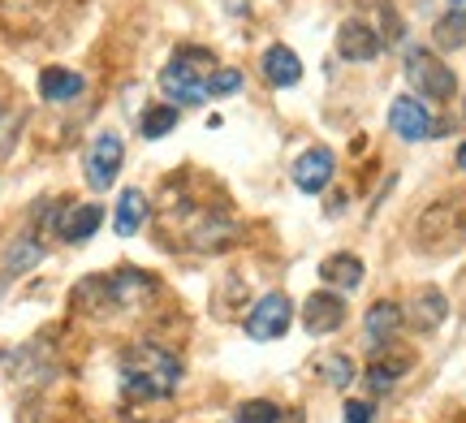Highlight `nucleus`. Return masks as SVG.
Wrapping results in <instances>:
<instances>
[{
  "mask_svg": "<svg viewBox=\"0 0 466 423\" xmlns=\"http://www.w3.org/2000/svg\"><path fill=\"white\" fill-rule=\"evenodd\" d=\"M182 380V363L168 355L165 346H134L126 355V368H121V393L130 402H156L165 393L177 389Z\"/></svg>",
  "mask_w": 466,
  "mask_h": 423,
  "instance_id": "nucleus-1",
  "label": "nucleus"
},
{
  "mask_svg": "<svg viewBox=\"0 0 466 423\" xmlns=\"http://www.w3.org/2000/svg\"><path fill=\"white\" fill-rule=\"evenodd\" d=\"M212 69V52L208 48H177L173 52V61L165 65L160 74V86H165V96L173 108H190V104H203L208 100V74Z\"/></svg>",
  "mask_w": 466,
  "mask_h": 423,
  "instance_id": "nucleus-2",
  "label": "nucleus"
},
{
  "mask_svg": "<svg viewBox=\"0 0 466 423\" xmlns=\"http://www.w3.org/2000/svg\"><path fill=\"white\" fill-rule=\"evenodd\" d=\"M415 242L428 255H450L466 242V204L462 199H441L419 217Z\"/></svg>",
  "mask_w": 466,
  "mask_h": 423,
  "instance_id": "nucleus-3",
  "label": "nucleus"
},
{
  "mask_svg": "<svg viewBox=\"0 0 466 423\" xmlns=\"http://www.w3.org/2000/svg\"><path fill=\"white\" fill-rule=\"evenodd\" d=\"M406 83L415 86L419 96H428V100H453V91H458L453 69L428 48L406 52Z\"/></svg>",
  "mask_w": 466,
  "mask_h": 423,
  "instance_id": "nucleus-4",
  "label": "nucleus"
},
{
  "mask_svg": "<svg viewBox=\"0 0 466 423\" xmlns=\"http://www.w3.org/2000/svg\"><path fill=\"white\" fill-rule=\"evenodd\" d=\"M289 320H294V303L285 298V294H264L259 303L250 307V316H247V333L255 341H277L289 333Z\"/></svg>",
  "mask_w": 466,
  "mask_h": 423,
  "instance_id": "nucleus-5",
  "label": "nucleus"
},
{
  "mask_svg": "<svg viewBox=\"0 0 466 423\" xmlns=\"http://www.w3.org/2000/svg\"><path fill=\"white\" fill-rule=\"evenodd\" d=\"M121 160H126V147H121V138L116 135H100L91 147H86V182L91 190L100 195L116 182V173H121Z\"/></svg>",
  "mask_w": 466,
  "mask_h": 423,
  "instance_id": "nucleus-6",
  "label": "nucleus"
},
{
  "mask_svg": "<svg viewBox=\"0 0 466 423\" xmlns=\"http://www.w3.org/2000/svg\"><path fill=\"white\" fill-rule=\"evenodd\" d=\"M346 324V298L333 294V289H316V294H307V303H302V328L307 333H337Z\"/></svg>",
  "mask_w": 466,
  "mask_h": 423,
  "instance_id": "nucleus-7",
  "label": "nucleus"
},
{
  "mask_svg": "<svg viewBox=\"0 0 466 423\" xmlns=\"http://www.w3.org/2000/svg\"><path fill=\"white\" fill-rule=\"evenodd\" d=\"M389 126H393V135L406 138V143H419V138L436 135V121H432V113H428V104L415 100V96H401V100L389 104Z\"/></svg>",
  "mask_w": 466,
  "mask_h": 423,
  "instance_id": "nucleus-8",
  "label": "nucleus"
},
{
  "mask_svg": "<svg viewBox=\"0 0 466 423\" xmlns=\"http://www.w3.org/2000/svg\"><path fill=\"white\" fill-rule=\"evenodd\" d=\"M333 169L337 160L329 147H311V152H302L299 160H294V186L302 190V195H319V190L333 182Z\"/></svg>",
  "mask_w": 466,
  "mask_h": 423,
  "instance_id": "nucleus-9",
  "label": "nucleus"
},
{
  "mask_svg": "<svg viewBox=\"0 0 466 423\" xmlns=\"http://www.w3.org/2000/svg\"><path fill=\"white\" fill-rule=\"evenodd\" d=\"M384 48V39L367 22H359V17H350V22H341V31H337V52L346 56V61H376Z\"/></svg>",
  "mask_w": 466,
  "mask_h": 423,
  "instance_id": "nucleus-10",
  "label": "nucleus"
},
{
  "mask_svg": "<svg viewBox=\"0 0 466 423\" xmlns=\"http://www.w3.org/2000/svg\"><path fill=\"white\" fill-rule=\"evenodd\" d=\"M86 91V78L74 74V69H61V65H48L39 74V96L48 104H74L78 96Z\"/></svg>",
  "mask_w": 466,
  "mask_h": 423,
  "instance_id": "nucleus-11",
  "label": "nucleus"
},
{
  "mask_svg": "<svg viewBox=\"0 0 466 423\" xmlns=\"http://www.w3.org/2000/svg\"><path fill=\"white\" fill-rule=\"evenodd\" d=\"M238 220L229 217H199L195 220V229H190V247H199V251H225L238 242Z\"/></svg>",
  "mask_w": 466,
  "mask_h": 423,
  "instance_id": "nucleus-12",
  "label": "nucleus"
},
{
  "mask_svg": "<svg viewBox=\"0 0 466 423\" xmlns=\"http://www.w3.org/2000/svg\"><path fill=\"white\" fill-rule=\"evenodd\" d=\"M401 328V307L398 303H371L363 316V333L371 346H389Z\"/></svg>",
  "mask_w": 466,
  "mask_h": 423,
  "instance_id": "nucleus-13",
  "label": "nucleus"
},
{
  "mask_svg": "<svg viewBox=\"0 0 466 423\" xmlns=\"http://www.w3.org/2000/svg\"><path fill=\"white\" fill-rule=\"evenodd\" d=\"M147 225V195L143 190H121V199H116V212H113V229L121 237H134L138 229Z\"/></svg>",
  "mask_w": 466,
  "mask_h": 423,
  "instance_id": "nucleus-14",
  "label": "nucleus"
},
{
  "mask_svg": "<svg viewBox=\"0 0 466 423\" xmlns=\"http://www.w3.org/2000/svg\"><path fill=\"white\" fill-rule=\"evenodd\" d=\"M264 78L272 86H294V83H302L299 52H289L285 44H272V48L264 52Z\"/></svg>",
  "mask_w": 466,
  "mask_h": 423,
  "instance_id": "nucleus-15",
  "label": "nucleus"
},
{
  "mask_svg": "<svg viewBox=\"0 0 466 423\" xmlns=\"http://www.w3.org/2000/svg\"><path fill=\"white\" fill-rule=\"evenodd\" d=\"M319 277H324L329 286H337V289H359L363 286V259H359V255H350V251H337V255H329V259L319 264Z\"/></svg>",
  "mask_w": 466,
  "mask_h": 423,
  "instance_id": "nucleus-16",
  "label": "nucleus"
},
{
  "mask_svg": "<svg viewBox=\"0 0 466 423\" xmlns=\"http://www.w3.org/2000/svg\"><path fill=\"white\" fill-rule=\"evenodd\" d=\"M410 372V355H401V350H393V355H384L376 358L371 368H367V389L371 393H384V389H393L401 376Z\"/></svg>",
  "mask_w": 466,
  "mask_h": 423,
  "instance_id": "nucleus-17",
  "label": "nucleus"
},
{
  "mask_svg": "<svg viewBox=\"0 0 466 423\" xmlns=\"http://www.w3.org/2000/svg\"><path fill=\"white\" fill-rule=\"evenodd\" d=\"M100 220H104V207L100 204L74 207V212L61 220V237H66V242H86V237L100 229Z\"/></svg>",
  "mask_w": 466,
  "mask_h": 423,
  "instance_id": "nucleus-18",
  "label": "nucleus"
},
{
  "mask_svg": "<svg viewBox=\"0 0 466 423\" xmlns=\"http://www.w3.org/2000/svg\"><path fill=\"white\" fill-rule=\"evenodd\" d=\"M410 316H415L419 328H441V320L450 316V303L441 289H419L415 303H410Z\"/></svg>",
  "mask_w": 466,
  "mask_h": 423,
  "instance_id": "nucleus-19",
  "label": "nucleus"
},
{
  "mask_svg": "<svg viewBox=\"0 0 466 423\" xmlns=\"http://www.w3.org/2000/svg\"><path fill=\"white\" fill-rule=\"evenodd\" d=\"M432 39H436V48H445V52L462 48L466 44V9H450L445 17H436Z\"/></svg>",
  "mask_w": 466,
  "mask_h": 423,
  "instance_id": "nucleus-20",
  "label": "nucleus"
},
{
  "mask_svg": "<svg viewBox=\"0 0 466 423\" xmlns=\"http://www.w3.org/2000/svg\"><path fill=\"white\" fill-rule=\"evenodd\" d=\"M39 259H44L39 237H22V242H14V247H9V255H5V277H17V272L35 268Z\"/></svg>",
  "mask_w": 466,
  "mask_h": 423,
  "instance_id": "nucleus-21",
  "label": "nucleus"
},
{
  "mask_svg": "<svg viewBox=\"0 0 466 423\" xmlns=\"http://www.w3.org/2000/svg\"><path fill=\"white\" fill-rule=\"evenodd\" d=\"M173 126H177V108L173 104H156V108H147L143 113V138H165V135H173Z\"/></svg>",
  "mask_w": 466,
  "mask_h": 423,
  "instance_id": "nucleus-22",
  "label": "nucleus"
},
{
  "mask_svg": "<svg viewBox=\"0 0 466 423\" xmlns=\"http://www.w3.org/2000/svg\"><path fill=\"white\" fill-rule=\"evenodd\" d=\"M233 419L238 423H281V410H277V402H268V398H250V402L238 407Z\"/></svg>",
  "mask_w": 466,
  "mask_h": 423,
  "instance_id": "nucleus-23",
  "label": "nucleus"
},
{
  "mask_svg": "<svg viewBox=\"0 0 466 423\" xmlns=\"http://www.w3.org/2000/svg\"><path fill=\"white\" fill-rule=\"evenodd\" d=\"M319 376H324L329 385H337V389H350V380H354V363H350L346 355H329V358H319Z\"/></svg>",
  "mask_w": 466,
  "mask_h": 423,
  "instance_id": "nucleus-24",
  "label": "nucleus"
},
{
  "mask_svg": "<svg viewBox=\"0 0 466 423\" xmlns=\"http://www.w3.org/2000/svg\"><path fill=\"white\" fill-rule=\"evenodd\" d=\"M242 69H212L208 74V96H238L242 91Z\"/></svg>",
  "mask_w": 466,
  "mask_h": 423,
  "instance_id": "nucleus-25",
  "label": "nucleus"
},
{
  "mask_svg": "<svg viewBox=\"0 0 466 423\" xmlns=\"http://www.w3.org/2000/svg\"><path fill=\"white\" fill-rule=\"evenodd\" d=\"M380 26H384V44H393V39H401V17H398V9L389 5V0H380Z\"/></svg>",
  "mask_w": 466,
  "mask_h": 423,
  "instance_id": "nucleus-26",
  "label": "nucleus"
},
{
  "mask_svg": "<svg viewBox=\"0 0 466 423\" xmlns=\"http://www.w3.org/2000/svg\"><path fill=\"white\" fill-rule=\"evenodd\" d=\"M371 402H346V423H371Z\"/></svg>",
  "mask_w": 466,
  "mask_h": 423,
  "instance_id": "nucleus-27",
  "label": "nucleus"
},
{
  "mask_svg": "<svg viewBox=\"0 0 466 423\" xmlns=\"http://www.w3.org/2000/svg\"><path fill=\"white\" fill-rule=\"evenodd\" d=\"M458 169H466V143L458 147Z\"/></svg>",
  "mask_w": 466,
  "mask_h": 423,
  "instance_id": "nucleus-28",
  "label": "nucleus"
},
{
  "mask_svg": "<svg viewBox=\"0 0 466 423\" xmlns=\"http://www.w3.org/2000/svg\"><path fill=\"white\" fill-rule=\"evenodd\" d=\"M453 9H462V0H453Z\"/></svg>",
  "mask_w": 466,
  "mask_h": 423,
  "instance_id": "nucleus-29",
  "label": "nucleus"
}]
</instances>
